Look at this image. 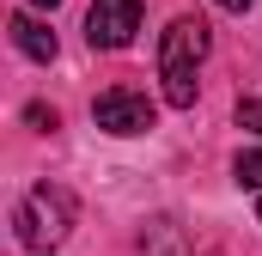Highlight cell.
<instances>
[{"label":"cell","mask_w":262,"mask_h":256,"mask_svg":"<svg viewBox=\"0 0 262 256\" xmlns=\"http://www.w3.org/2000/svg\"><path fill=\"white\" fill-rule=\"evenodd\" d=\"M12 43H18V55H31V61H55V31H49V25H37L31 12H18V18H12Z\"/></svg>","instance_id":"5"},{"label":"cell","mask_w":262,"mask_h":256,"mask_svg":"<svg viewBox=\"0 0 262 256\" xmlns=\"http://www.w3.org/2000/svg\"><path fill=\"white\" fill-rule=\"evenodd\" d=\"M213 6H226V12H250L256 0H213Z\"/></svg>","instance_id":"9"},{"label":"cell","mask_w":262,"mask_h":256,"mask_svg":"<svg viewBox=\"0 0 262 256\" xmlns=\"http://www.w3.org/2000/svg\"><path fill=\"white\" fill-rule=\"evenodd\" d=\"M134 31H140V0H92V12H85L92 49H128Z\"/></svg>","instance_id":"3"},{"label":"cell","mask_w":262,"mask_h":256,"mask_svg":"<svg viewBox=\"0 0 262 256\" xmlns=\"http://www.w3.org/2000/svg\"><path fill=\"white\" fill-rule=\"evenodd\" d=\"M238 128L262 134V104H256V98H244V104H238Z\"/></svg>","instance_id":"8"},{"label":"cell","mask_w":262,"mask_h":256,"mask_svg":"<svg viewBox=\"0 0 262 256\" xmlns=\"http://www.w3.org/2000/svg\"><path fill=\"white\" fill-rule=\"evenodd\" d=\"M25 122H31V128H43V134H55V128H61V116H55L49 104H31V110H25Z\"/></svg>","instance_id":"7"},{"label":"cell","mask_w":262,"mask_h":256,"mask_svg":"<svg viewBox=\"0 0 262 256\" xmlns=\"http://www.w3.org/2000/svg\"><path fill=\"white\" fill-rule=\"evenodd\" d=\"M201 55H207V25H201V18H171V31L159 37V79H165L171 110H189V104H195Z\"/></svg>","instance_id":"1"},{"label":"cell","mask_w":262,"mask_h":256,"mask_svg":"<svg viewBox=\"0 0 262 256\" xmlns=\"http://www.w3.org/2000/svg\"><path fill=\"white\" fill-rule=\"evenodd\" d=\"M37 6H55V0H37Z\"/></svg>","instance_id":"10"},{"label":"cell","mask_w":262,"mask_h":256,"mask_svg":"<svg viewBox=\"0 0 262 256\" xmlns=\"http://www.w3.org/2000/svg\"><path fill=\"white\" fill-rule=\"evenodd\" d=\"M256 214H262V201H256Z\"/></svg>","instance_id":"11"},{"label":"cell","mask_w":262,"mask_h":256,"mask_svg":"<svg viewBox=\"0 0 262 256\" xmlns=\"http://www.w3.org/2000/svg\"><path fill=\"white\" fill-rule=\"evenodd\" d=\"M92 122L104 128V134H146V128H152V104H146V92L110 86V92L92 104Z\"/></svg>","instance_id":"4"},{"label":"cell","mask_w":262,"mask_h":256,"mask_svg":"<svg viewBox=\"0 0 262 256\" xmlns=\"http://www.w3.org/2000/svg\"><path fill=\"white\" fill-rule=\"evenodd\" d=\"M232 177H238L244 189H262V153H238V165H232Z\"/></svg>","instance_id":"6"},{"label":"cell","mask_w":262,"mask_h":256,"mask_svg":"<svg viewBox=\"0 0 262 256\" xmlns=\"http://www.w3.org/2000/svg\"><path fill=\"white\" fill-rule=\"evenodd\" d=\"M12 226H18V244L25 250H61L67 226H73V195L55 189V183H37V189L18 201Z\"/></svg>","instance_id":"2"}]
</instances>
